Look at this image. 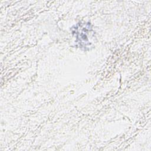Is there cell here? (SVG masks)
<instances>
[{
    "instance_id": "obj_1",
    "label": "cell",
    "mask_w": 151,
    "mask_h": 151,
    "mask_svg": "<svg viewBox=\"0 0 151 151\" xmlns=\"http://www.w3.org/2000/svg\"><path fill=\"white\" fill-rule=\"evenodd\" d=\"M72 32L75 34L76 42L78 47L84 50H87L91 43L89 40V37H91L93 31L90 23H79L72 28Z\"/></svg>"
}]
</instances>
